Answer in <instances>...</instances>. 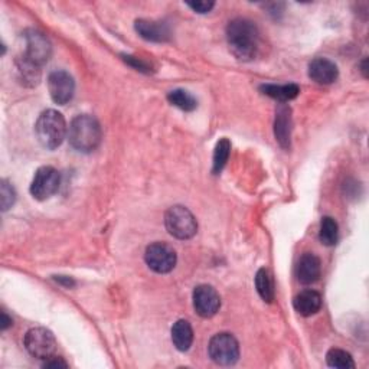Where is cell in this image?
I'll use <instances>...</instances> for the list:
<instances>
[{
    "label": "cell",
    "mask_w": 369,
    "mask_h": 369,
    "mask_svg": "<svg viewBox=\"0 0 369 369\" xmlns=\"http://www.w3.org/2000/svg\"><path fill=\"white\" fill-rule=\"evenodd\" d=\"M255 287H257L260 297L264 301H267V303H272V301L274 300V284H273V279H272L270 273H268V270H265V268H260V270L257 272Z\"/></svg>",
    "instance_id": "cell-21"
},
{
    "label": "cell",
    "mask_w": 369,
    "mask_h": 369,
    "mask_svg": "<svg viewBox=\"0 0 369 369\" xmlns=\"http://www.w3.org/2000/svg\"><path fill=\"white\" fill-rule=\"evenodd\" d=\"M9 326H12V319H9L5 312H2V330H6Z\"/></svg>",
    "instance_id": "cell-29"
},
{
    "label": "cell",
    "mask_w": 369,
    "mask_h": 369,
    "mask_svg": "<svg viewBox=\"0 0 369 369\" xmlns=\"http://www.w3.org/2000/svg\"><path fill=\"white\" fill-rule=\"evenodd\" d=\"M293 306L301 316L316 315L322 308V296L315 290H305L294 297Z\"/></svg>",
    "instance_id": "cell-16"
},
{
    "label": "cell",
    "mask_w": 369,
    "mask_h": 369,
    "mask_svg": "<svg viewBox=\"0 0 369 369\" xmlns=\"http://www.w3.org/2000/svg\"><path fill=\"white\" fill-rule=\"evenodd\" d=\"M146 264L150 270L159 274L171 273L178 261L175 250L164 243H153L146 248Z\"/></svg>",
    "instance_id": "cell-7"
},
{
    "label": "cell",
    "mask_w": 369,
    "mask_h": 369,
    "mask_svg": "<svg viewBox=\"0 0 369 369\" xmlns=\"http://www.w3.org/2000/svg\"><path fill=\"white\" fill-rule=\"evenodd\" d=\"M274 136L283 149L290 147L291 140V110L286 104L279 106L274 121Z\"/></svg>",
    "instance_id": "cell-15"
},
{
    "label": "cell",
    "mask_w": 369,
    "mask_h": 369,
    "mask_svg": "<svg viewBox=\"0 0 369 369\" xmlns=\"http://www.w3.org/2000/svg\"><path fill=\"white\" fill-rule=\"evenodd\" d=\"M25 348L26 351L38 359H48L55 355L56 341L54 333L45 327H33L25 334Z\"/></svg>",
    "instance_id": "cell-6"
},
{
    "label": "cell",
    "mask_w": 369,
    "mask_h": 369,
    "mask_svg": "<svg viewBox=\"0 0 369 369\" xmlns=\"http://www.w3.org/2000/svg\"><path fill=\"white\" fill-rule=\"evenodd\" d=\"M44 368H68V363H66L62 358L59 356H51L48 359H45Z\"/></svg>",
    "instance_id": "cell-28"
},
{
    "label": "cell",
    "mask_w": 369,
    "mask_h": 369,
    "mask_svg": "<svg viewBox=\"0 0 369 369\" xmlns=\"http://www.w3.org/2000/svg\"><path fill=\"white\" fill-rule=\"evenodd\" d=\"M102 127L97 119L88 114H80L77 116L68 128V140L70 145L81 152V153H90L95 150L102 142Z\"/></svg>",
    "instance_id": "cell-2"
},
{
    "label": "cell",
    "mask_w": 369,
    "mask_h": 369,
    "mask_svg": "<svg viewBox=\"0 0 369 369\" xmlns=\"http://www.w3.org/2000/svg\"><path fill=\"white\" fill-rule=\"evenodd\" d=\"M164 225L167 232L178 240H189L198 231V222L193 214L181 205L172 207L164 214Z\"/></svg>",
    "instance_id": "cell-4"
},
{
    "label": "cell",
    "mask_w": 369,
    "mask_h": 369,
    "mask_svg": "<svg viewBox=\"0 0 369 369\" xmlns=\"http://www.w3.org/2000/svg\"><path fill=\"white\" fill-rule=\"evenodd\" d=\"M172 342L181 352H186L192 346L193 329L188 320L181 319L172 326Z\"/></svg>",
    "instance_id": "cell-17"
},
{
    "label": "cell",
    "mask_w": 369,
    "mask_h": 369,
    "mask_svg": "<svg viewBox=\"0 0 369 369\" xmlns=\"http://www.w3.org/2000/svg\"><path fill=\"white\" fill-rule=\"evenodd\" d=\"M322 272V264L317 255L313 253H305L300 257L297 267H296V276L301 284H313L319 280Z\"/></svg>",
    "instance_id": "cell-13"
},
{
    "label": "cell",
    "mask_w": 369,
    "mask_h": 369,
    "mask_svg": "<svg viewBox=\"0 0 369 369\" xmlns=\"http://www.w3.org/2000/svg\"><path fill=\"white\" fill-rule=\"evenodd\" d=\"M48 90L51 94V98L54 99V103L59 106H65L66 103H70L74 91H75V83L74 78L62 70L54 71L48 77Z\"/></svg>",
    "instance_id": "cell-9"
},
{
    "label": "cell",
    "mask_w": 369,
    "mask_h": 369,
    "mask_svg": "<svg viewBox=\"0 0 369 369\" xmlns=\"http://www.w3.org/2000/svg\"><path fill=\"white\" fill-rule=\"evenodd\" d=\"M61 185V175L52 166H42L37 171L30 183V195L38 199L45 200L55 195Z\"/></svg>",
    "instance_id": "cell-8"
},
{
    "label": "cell",
    "mask_w": 369,
    "mask_h": 369,
    "mask_svg": "<svg viewBox=\"0 0 369 369\" xmlns=\"http://www.w3.org/2000/svg\"><path fill=\"white\" fill-rule=\"evenodd\" d=\"M167 99H169V103L183 111H193L198 107V102L196 98L185 91V90H174L169 94H167Z\"/></svg>",
    "instance_id": "cell-22"
},
{
    "label": "cell",
    "mask_w": 369,
    "mask_h": 369,
    "mask_svg": "<svg viewBox=\"0 0 369 369\" xmlns=\"http://www.w3.org/2000/svg\"><path fill=\"white\" fill-rule=\"evenodd\" d=\"M326 362L330 368H338V369H353L355 362L349 352L344 349L333 348L326 355Z\"/></svg>",
    "instance_id": "cell-23"
},
{
    "label": "cell",
    "mask_w": 369,
    "mask_h": 369,
    "mask_svg": "<svg viewBox=\"0 0 369 369\" xmlns=\"http://www.w3.org/2000/svg\"><path fill=\"white\" fill-rule=\"evenodd\" d=\"M25 42H26V49L23 55L29 61L40 66H42L45 62L49 61L52 55V47L44 33L38 30H28L25 33Z\"/></svg>",
    "instance_id": "cell-11"
},
{
    "label": "cell",
    "mask_w": 369,
    "mask_h": 369,
    "mask_svg": "<svg viewBox=\"0 0 369 369\" xmlns=\"http://www.w3.org/2000/svg\"><path fill=\"white\" fill-rule=\"evenodd\" d=\"M16 66H18V73L20 74V80L26 85L33 87L40 83V80H41V70H40L41 66L40 65L33 63L25 55H22L16 61Z\"/></svg>",
    "instance_id": "cell-19"
},
{
    "label": "cell",
    "mask_w": 369,
    "mask_h": 369,
    "mask_svg": "<svg viewBox=\"0 0 369 369\" xmlns=\"http://www.w3.org/2000/svg\"><path fill=\"white\" fill-rule=\"evenodd\" d=\"M134 29L139 35L150 42H166L171 38V30L163 22H150V20H136Z\"/></svg>",
    "instance_id": "cell-14"
},
{
    "label": "cell",
    "mask_w": 369,
    "mask_h": 369,
    "mask_svg": "<svg viewBox=\"0 0 369 369\" xmlns=\"http://www.w3.org/2000/svg\"><path fill=\"white\" fill-rule=\"evenodd\" d=\"M309 77L320 85H329L338 80L339 70L330 59L316 58L309 63Z\"/></svg>",
    "instance_id": "cell-12"
},
{
    "label": "cell",
    "mask_w": 369,
    "mask_h": 369,
    "mask_svg": "<svg viewBox=\"0 0 369 369\" xmlns=\"http://www.w3.org/2000/svg\"><path fill=\"white\" fill-rule=\"evenodd\" d=\"M193 308L200 317H212L221 308L218 291L208 284H200L193 290Z\"/></svg>",
    "instance_id": "cell-10"
},
{
    "label": "cell",
    "mask_w": 369,
    "mask_h": 369,
    "mask_svg": "<svg viewBox=\"0 0 369 369\" xmlns=\"http://www.w3.org/2000/svg\"><path fill=\"white\" fill-rule=\"evenodd\" d=\"M16 200V192L13 189V186L4 179L2 185H0V207H2V211L6 212L8 210H11L15 204Z\"/></svg>",
    "instance_id": "cell-25"
},
{
    "label": "cell",
    "mask_w": 369,
    "mask_h": 369,
    "mask_svg": "<svg viewBox=\"0 0 369 369\" xmlns=\"http://www.w3.org/2000/svg\"><path fill=\"white\" fill-rule=\"evenodd\" d=\"M229 152H231L229 140L228 139H221L217 143V147H215V152H214V169H212V172L215 175L222 172V169H224L226 162H228Z\"/></svg>",
    "instance_id": "cell-24"
},
{
    "label": "cell",
    "mask_w": 369,
    "mask_h": 369,
    "mask_svg": "<svg viewBox=\"0 0 369 369\" xmlns=\"http://www.w3.org/2000/svg\"><path fill=\"white\" fill-rule=\"evenodd\" d=\"M208 353L215 363L231 366L240 358L238 341L231 333H218L210 341Z\"/></svg>",
    "instance_id": "cell-5"
},
{
    "label": "cell",
    "mask_w": 369,
    "mask_h": 369,
    "mask_svg": "<svg viewBox=\"0 0 369 369\" xmlns=\"http://www.w3.org/2000/svg\"><path fill=\"white\" fill-rule=\"evenodd\" d=\"M186 5L196 13H208L215 6L214 2H188Z\"/></svg>",
    "instance_id": "cell-26"
},
{
    "label": "cell",
    "mask_w": 369,
    "mask_h": 369,
    "mask_svg": "<svg viewBox=\"0 0 369 369\" xmlns=\"http://www.w3.org/2000/svg\"><path fill=\"white\" fill-rule=\"evenodd\" d=\"M35 133L38 142L48 150H54L65 140L68 127L63 116L56 110H45L37 120Z\"/></svg>",
    "instance_id": "cell-3"
},
{
    "label": "cell",
    "mask_w": 369,
    "mask_h": 369,
    "mask_svg": "<svg viewBox=\"0 0 369 369\" xmlns=\"http://www.w3.org/2000/svg\"><path fill=\"white\" fill-rule=\"evenodd\" d=\"M126 62H128L131 66H134V68L139 70V71H146L149 73V65L146 62H143L142 59L139 58H134V56H130V55H124L123 56Z\"/></svg>",
    "instance_id": "cell-27"
},
{
    "label": "cell",
    "mask_w": 369,
    "mask_h": 369,
    "mask_svg": "<svg viewBox=\"0 0 369 369\" xmlns=\"http://www.w3.org/2000/svg\"><path fill=\"white\" fill-rule=\"evenodd\" d=\"M338 237H339L338 222L332 217H323L320 221V231H319L320 243L326 247H332L338 243Z\"/></svg>",
    "instance_id": "cell-20"
},
{
    "label": "cell",
    "mask_w": 369,
    "mask_h": 369,
    "mask_svg": "<svg viewBox=\"0 0 369 369\" xmlns=\"http://www.w3.org/2000/svg\"><path fill=\"white\" fill-rule=\"evenodd\" d=\"M260 90L262 91V94L277 99L280 103H287L290 99H294L300 92V88L296 84H284V85L262 84Z\"/></svg>",
    "instance_id": "cell-18"
},
{
    "label": "cell",
    "mask_w": 369,
    "mask_h": 369,
    "mask_svg": "<svg viewBox=\"0 0 369 369\" xmlns=\"http://www.w3.org/2000/svg\"><path fill=\"white\" fill-rule=\"evenodd\" d=\"M226 41L232 55L240 61H251L258 51L260 33L248 19H234L226 26Z\"/></svg>",
    "instance_id": "cell-1"
}]
</instances>
